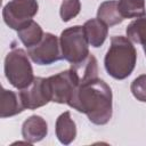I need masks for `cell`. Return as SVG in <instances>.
<instances>
[{
	"mask_svg": "<svg viewBox=\"0 0 146 146\" xmlns=\"http://www.w3.org/2000/svg\"><path fill=\"white\" fill-rule=\"evenodd\" d=\"M38 10L36 0H11L3 7L2 17L10 29L19 31L33 21Z\"/></svg>",
	"mask_w": 146,
	"mask_h": 146,
	"instance_id": "obj_6",
	"label": "cell"
},
{
	"mask_svg": "<svg viewBox=\"0 0 146 146\" xmlns=\"http://www.w3.org/2000/svg\"><path fill=\"white\" fill-rule=\"evenodd\" d=\"M97 18L105 23L107 26H114L122 23L124 19L119 9L117 0H108L100 3L97 10Z\"/></svg>",
	"mask_w": 146,
	"mask_h": 146,
	"instance_id": "obj_13",
	"label": "cell"
},
{
	"mask_svg": "<svg viewBox=\"0 0 146 146\" xmlns=\"http://www.w3.org/2000/svg\"><path fill=\"white\" fill-rule=\"evenodd\" d=\"M56 136L58 140L64 144H71L76 137V125L71 117L68 111L62 113L56 120Z\"/></svg>",
	"mask_w": 146,
	"mask_h": 146,
	"instance_id": "obj_11",
	"label": "cell"
},
{
	"mask_svg": "<svg viewBox=\"0 0 146 146\" xmlns=\"http://www.w3.org/2000/svg\"><path fill=\"white\" fill-rule=\"evenodd\" d=\"M81 9L80 0H64L60 5L59 14L63 22H68L74 18Z\"/></svg>",
	"mask_w": 146,
	"mask_h": 146,
	"instance_id": "obj_18",
	"label": "cell"
},
{
	"mask_svg": "<svg viewBox=\"0 0 146 146\" xmlns=\"http://www.w3.org/2000/svg\"><path fill=\"white\" fill-rule=\"evenodd\" d=\"M43 34L44 33H43L41 26L34 21H32L26 26H24L23 29L17 31V35H18L19 40L23 42V44L26 48H31V47L38 44L42 40Z\"/></svg>",
	"mask_w": 146,
	"mask_h": 146,
	"instance_id": "obj_15",
	"label": "cell"
},
{
	"mask_svg": "<svg viewBox=\"0 0 146 146\" xmlns=\"http://www.w3.org/2000/svg\"><path fill=\"white\" fill-rule=\"evenodd\" d=\"M18 94L25 110H35L51 102L47 78H34L33 81Z\"/></svg>",
	"mask_w": 146,
	"mask_h": 146,
	"instance_id": "obj_8",
	"label": "cell"
},
{
	"mask_svg": "<svg viewBox=\"0 0 146 146\" xmlns=\"http://www.w3.org/2000/svg\"><path fill=\"white\" fill-rule=\"evenodd\" d=\"M48 133V124L40 115H31L22 125V136L30 143L34 144L42 140Z\"/></svg>",
	"mask_w": 146,
	"mask_h": 146,
	"instance_id": "obj_9",
	"label": "cell"
},
{
	"mask_svg": "<svg viewBox=\"0 0 146 146\" xmlns=\"http://www.w3.org/2000/svg\"><path fill=\"white\" fill-rule=\"evenodd\" d=\"M19 94H16L11 90L2 89L1 100H0V116L2 119L14 116L24 111Z\"/></svg>",
	"mask_w": 146,
	"mask_h": 146,
	"instance_id": "obj_12",
	"label": "cell"
},
{
	"mask_svg": "<svg viewBox=\"0 0 146 146\" xmlns=\"http://www.w3.org/2000/svg\"><path fill=\"white\" fill-rule=\"evenodd\" d=\"M112 90L102 79H92L81 83L68 106L84 113L89 121L103 125L112 117Z\"/></svg>",
	"mask_w": 146,
	"mask_h": 146,
	"instance_id": "obj_1",
	"label": "cell"
},
{
	"mask_svg": "<svg viewBox=\"0 0 146 146\" xmlns=\"http://www.w3.org/2000/svg\"><path fill=\"white\" fill-rule=\"evenodd\" d=\"M47 82L51 102L67 105L80 86V80L71 67L47 78Z\"/></svg>",
	"mask_w": 146,
	"mask_h": 146,
	"instance_id": "obj_5",
	"label": "cell"
},
{
	"mask_svg": "<svg viewBox=\"0 0 146 146\" xmlns=\"http://www.w3.org/2000/svg\"><path fill=\"white\" fill-rule=\"evenodd\" d=\"M130 90L135 98L139 102L146 103V74L137 76L130 86Z\"/></svg>",
	"mask_w": 146,
	"mask_h": 146,
	"instance_id": "obj_19",
	"label": "cell"
},
{
	"mask_svg": "<svg viewBox=\"0 0 146 146\" xmlns=\"http://www.w3.org/2000/svg\"><path fill=\"white\" fill-rule=\"evenodd\" d=\"M27 55L38 65H50L58 62L63 59L59 39L51 33H44L38 44L27 48Z\"/></svg>",
	"mask_w": 146,
	"mask_h": 146,
	"instance_id": "obj_7",
	"label": "cell"
},
{
	"mask_svg": "<svg viewBox=\"0 0 146 146\" xmlns=\"http://www.w3.org/2000/svg\"><path fill=\"white\" fill-rule=\"evenodd\" d=\"M83 30L88 43L95 48L100 47L105 42L108 34V26L98 18L87 21L83 25Z\"/></svg>",
	"mask_w": 146,
	"mask_h": 146,
	"instance_id": "obj_10",
	"label": "cell"
},
{
	"mask_svg": "<svg viewBox=\"0 0 146 146\" xmlns=\"http://www.w3.org/2000/svg\"><path fill=\"white\" fill-rule=\"evenodd\" d=\"M5 75L9 83L17 88H26L34 79L29 55L21 48L13 47L5 58Z\"/></svg>",
	"mask_w": 146,
	"mask_h": 146,
	"instance_id": "obj_3",
	"label": "cell"
},
{
	"mask_svg": "<svg viewBox=\"0 0 146 146\" xmlns=\"http://www.w3.org/2000/svg\"><path fill=\"white\" fill-rule=\"evenodd\" d=\"M63 59L71 64L82 62L89 55L88 41L83 26L75 25L64 30L59 36Z\"/></svg>",
	"mask_w": 146,
	"mask_h": 146,
	"instance_id": "obj_4",
	"label": "cell"
},
{
	"mask_svg": "<svg viewBox=\"0 0 146 146\" xmlns=\"http://www.w3.org/2000/svg\"><path fill=\"white\" fill-rule=\"evenodd\" d=\"M71 68L78 75L80 80V84L98 78V65H97V59L95 58L94 55L89 54L87 58H84L82 62L76 64H71Z\"/></svg>",
	"mask_w": 146,
	"mask_h": 146,
	"instance_id": "obj_14",
	"label": "cell"
},
{
	"mask_svg": "<svg viewBox=\"0 0 146 146\" xmlns=\"http://www.w3.org/2000/svg\"><path fill=\"white\" fill-rule=\"evenodd\" d=\"M119 9L123 18H137L145 15V0H119Z\"/></svg>",
	"mask_w": 146,
	"mask_h": 146,
	"instance_id": "obj_17",
	"label": "cell"
},
{
	"mask_svg": "<svg viewBox=\"0 0 146 146\" xmlns=\"http://www.w3.org/2000/svg\"><path fill=\"white\" fill-rule=\"evenodd\" d=\"M136 62L137 51L131 40L122 35H114L104 59L106 72L116 80H123L132 73Z\"/></svg>",
	"mask_w": 146,
	"mask_h": 146,
	"instance_id": "obj_2",
	"label": "cell"
},
{
	"mask_svg": "<svg viewBox=\"0 0 146 146\" xmlns=\"http://www.w3.org/2000/svg\"><path fill=\"white\" fill-rule=\"evenodd\" d=\"M128 39L146 47V14L133 19L125 30Z\"/></svg>",
	"mask_w": 146,
	"mask_h": 146,
	"instance_id": "obj_16",
	"label": "cell"
}]
</instances>
